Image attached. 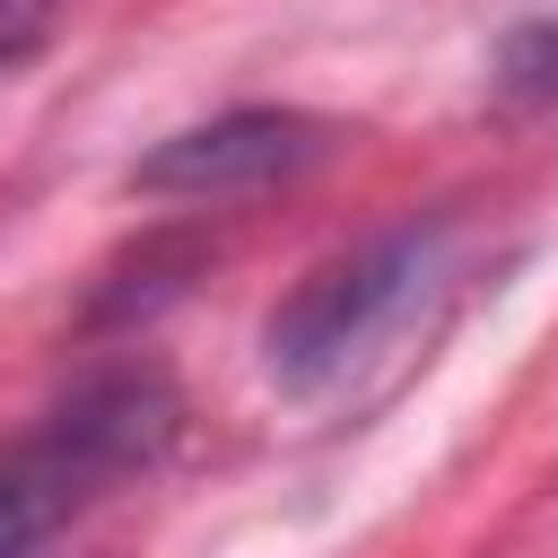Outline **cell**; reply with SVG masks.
<instances>
[{"mask_svg":"<svg viewBox=\"0 0 558 558\" xmlns=\"http://www.w3.org/2000/svg\"><path fill=\"white\" fill-rule=\"evenodd\" d=\"M183 427V401L157 366L87 375L26 445L0 453V558H44L70 514H87L105 488L140 480Z\"/></svg>","mask_w":558,"mask_h":558,"instance_id":"6da1fadb","label":"cell"},{"mask_svg":"<svg viewBox=\"0 0 558 558\" xmlns=\"http://www.w3.org/2000/svg\"><path fill=\"white\" fill-rule=\"evenodd\" d=\"M445 262H453V235H445L436 218H427V227H418V218H410V227H384V235L314 262V270L270 305V323H262V366H270V384H279V392H331V384H349V366L375 357V349L418 314V296L445 279Z\"/></svg>","mask_w":558,"mask_h":558,"instance_id":"7a4b0ae2","label":"cell"},{"mask_svg":"<svg viewBox=\"0 0 558 558\" xmlns=\"http://www.w3.org/2000/svg\"><path fill=\"white\" fill-rule=\"evenodd\" d=\"M331 140H340V122H323V113L235 105V113H209V122L157 140L131 166V192H148V201H235V192H262V183H288V174L323 166Z\"/></svg>","mask_w":558,"mask_h":558,"instance_id":"3957f363","label":"cell"},{"mask_svg":"<svg viewBox=\"0 0 558 558\" xmlns=\"http://www.w3.org/2000/svg\"><path fill=\"white\" fill-rule=\"evenodd\" d=\"M488 87L506 105H558V17H523L497 61H488Z\"/></svg>","mask_w":558,"mask_h":558,"instance_id":"277c9868","label":"cell"},{"mask_svg":"<svg viewBox=\"0 0 558 558\" xmlns=\"http://www.w3.org/2000/svg\"><path fill=\"white\" fill-rule=\"evenodd\" d=\"M61 35V0H0V78H17Z\"/></svg>","mask_w":558,"mask_h":558,"instance_id":"5b68a950","label":"cell"}]
</instances>
